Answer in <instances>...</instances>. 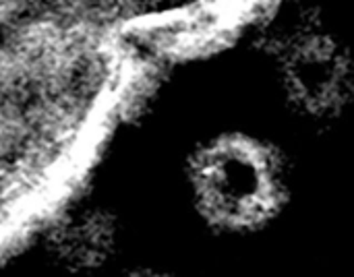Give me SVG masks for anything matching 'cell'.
<instances>
[{
  "instance_id": "obj_1",
  "label": "cell",
  "mask_w": 354,
  "mask_h": 277,
  "mask_svg": "<svg viewBox=\"0 0 354 277\" xmlns=\"http://www.w3.org/2000/svg\"><path fill=\"white\" fill-rule=\"evenodd\" d=\"M189 184L205 222L230 232L268 224L288 197L284 157L243 135H224L197 149Z\"/></svg>"
},
{
  "instance_id": "obj_2",
  "label": "cell",
  "mask_w": 354,
  "mask_h": 277,
  "mask_svg": "<svg viewBox=\"0 0 354 277\" xmlns=\"http://www.w3.org/2000/svg\"><path fill=\"white\" fill-rule=\"evenodd\" d=\"M52 261L71 271H93L116 251L118 226L112 213L97 207L52 213L44 232Z\"/></svg>"
}]
</instances>
